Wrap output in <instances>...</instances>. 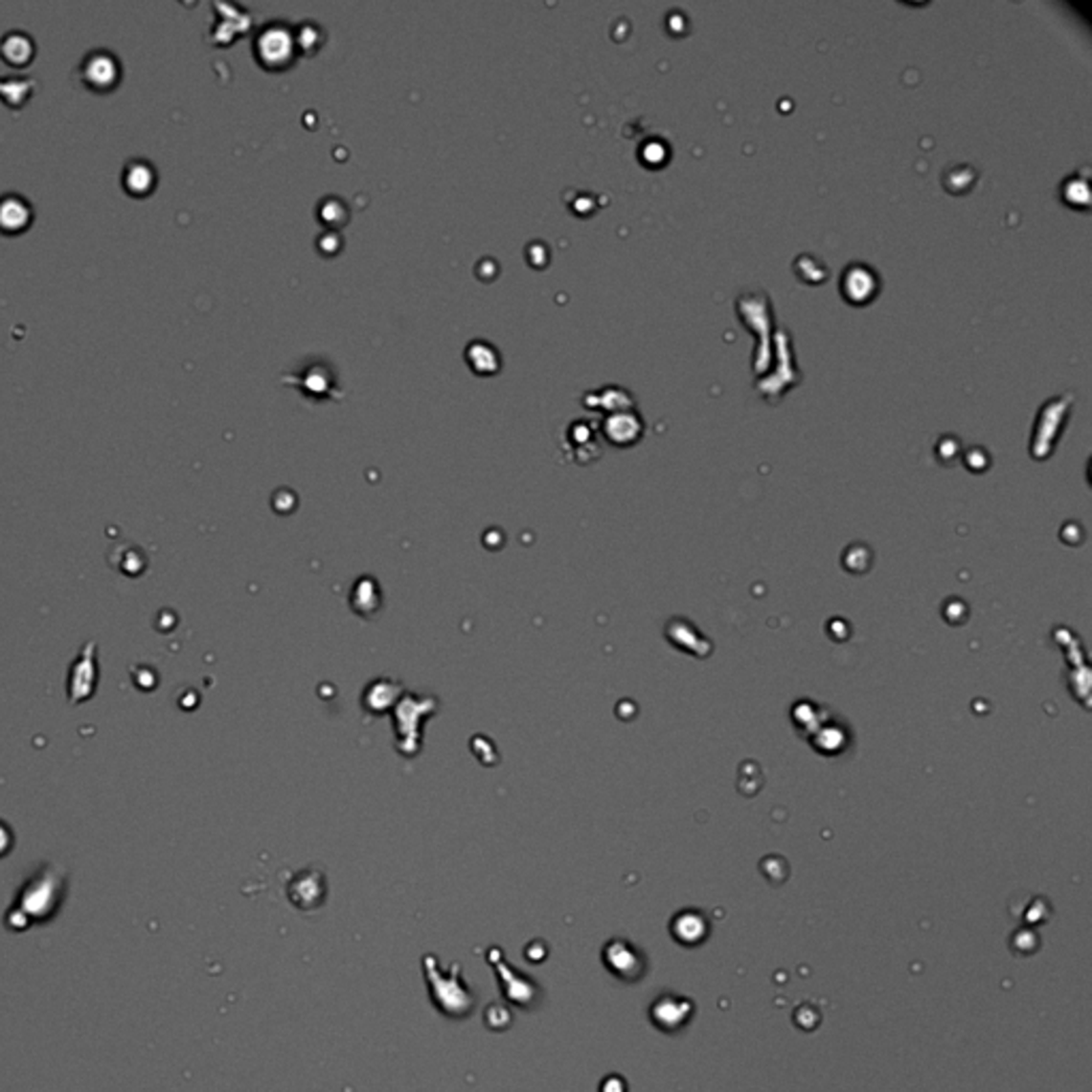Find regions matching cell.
<instances>
[{
	"instance_id": "obj_6",
	"label": "cell",
	"mask_w": 1092,
	"mask_h": 1092,
	"mask_svg": "<svg viewBox=\"0 0 1092 1092\" xmlns=\"http://www.w3.org/2000/svg\"><path fill=\"white\" fill-rule=\"evenodd\" d=\"M853 286L858 288V290H855V293H853L852 301H855V304H858V301L869 299V297L873 295V290H875V284H873V271H866V269H860V267L847 269L845 280H843V293H847V290H852Z\"/></svg>"
},
{
	"instance_id": "obj_3",
	"label": "cell",
	"mask_w": 1092,
	"mask_h": 1092,
	"mask_svg": "<svg viewBox=\"0 0 1092 1092\" xmlns=\"http://www.w3.org/2000/svg\"><path fill=\"white\" fill-rule=\"evenodd\" d=\"M34 220V210L22 194L7 193L0 196V233L3 235H20L31 229Z\"/></svg>"
},
{
	"instance_id": "obj_5",
	"label": "cell",
	"mask_w": 1092,
	"mask_h": 1092,
	"mask_svg": "<svg viewBox=\"0 0 1092 1092\" xmlns=\"http://www.w3.org/2000/svg\"><path fill=\"white\" fill-rule=\"evenodd\" d=\"M122 186L130 196H148L156 186V169L141 158L130 160L122 173Z\"/></svg>"
},
{
	"instance_id": "obj_4",
	"label": "cell",
	"mask_w": 1092,
	"mask_h": 1092,
	"mask_svg": "<svg viewBox=\"0 0 1092 1092\" xmlns=\"http://www.w3.org/2000/svg\"><path fill=\"white\" fill-rule=\"evenodd\" d=\"M36 54L34 41L24 31H11L0 39V56L9 67L22 69L31 64Z\"/></svg>"
},
{
	"instance_id": "obj_1",
	"label": "cell",
	"mask_w": 1092,
	"mask_h": 1092,
	"mask_svg": "<svg viewBox=\"0 0 1092 1092\" xmlns=\"http://www.w3.org/2000/svg\"><path fill=\"white\" fill-rule=\"evenodd\" d=\"M81 81L94 92L114 90L122 80V64L109 50H92L80 67Z\"/></svg>"
},
{
	"instance_id": "obj_2",
	"label": "cell",
	"mask_w": 1092,
	"mask_h": 1092,
	"mask_svg": "<svg viewBox=\"0 0 1092 1092\" xmlns=\"http://www.w3.org/2000/svg\"><path fill=\"white\" fill-rule=\"evenodd\" d=\"M94 651H97V643L83 645L78 660H75L71 666V674L67 681L71 704L90 700L94 695V690H97L99 674H97V653Z\"/></svg>"
}]
</instances>
